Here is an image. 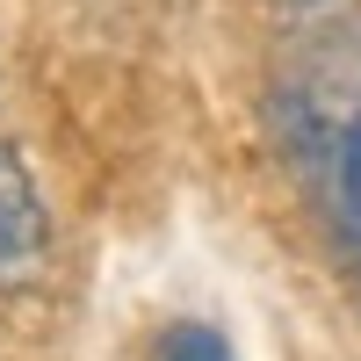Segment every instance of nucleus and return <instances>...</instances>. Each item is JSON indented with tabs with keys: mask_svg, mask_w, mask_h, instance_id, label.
I'll list each match as a JSON object with an SVG mask.
<instances>
[{
	"mask_svg": "<svg viewBox=\"0 0 361 361\" xmlns=\"http://www.w3.org/2000/svg\"><path fill=\"white\" fill-rule=\"evenodd\" d=\"M152 361H238V354H231V340H224V325H209V318H173V325H159Z\"/></svg>",
	"mask_w": 361,
	"mask_h": 361,
	"instance_id": "3",
	"label": "nucleus"
},
{
	"mask_svg": "<svg viewBox=\"0 0 361 361\" xmlns=\"http://www.w3.org/2000/svg\"><path fill=\"white\" fill-rule=\"evenodd\" d=\"M260 116L333 260L361 282V0H275Z\"/></svg>",
	"mask_w": 361,
	"mask_h": 361,
	"instance_id": "1",
	"label": "nucleus"
},
{
	"mask_svg": "<svg viewBox=\"0 0 361 361\" xmlns=\"http://www.w3.org/2000/svg\"><path fill=\"white\" fill-rule=\"evenodd\" d=\"M44 253H51V209L37 195V180H29L22 152L0 145V282L37 275Z\"/></svg>",
	"mask_w": 361,
	"mask_h": 361,
	"instance_id": "2",
	"label": "nucleus"
}]
</instances>
